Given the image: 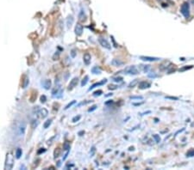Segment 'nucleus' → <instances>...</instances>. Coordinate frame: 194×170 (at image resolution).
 Returning <instances> with one entry per match:
<instances>
[{"mask_svg": "<svg viewBox=\"0 0 194 170\" xmlns=\"http://www.w3.org/2000/svg\"><path fill=\"white\" fill-rule=\"evenodd\" d=\"M83 133H85V132H80V133H79V135H80V136H82L81 134H83Z\"/></svg>", "mask_w": 194, "mask_h": 170, "instance_id": "nucleus-43", "label": "nucleus"}, {"mask_svg": "<svg viewBox=\"0 0 194 170\" xmlns=\"http://www.w3.org/2000/svg\"><path fill=\"white\" fill-rule=\"evenodd\" d=\"M153 137H154V139L155 140L157 143H159L160 142H161V137L159 135H157V134H155V135H153Z\"/></svg>", "mask_w": 194, "mask_h": 170, "instance_id": "nucleus-26", "label": "nucleus"}, {"mask_svg": "<svg viewBox=\"0 0 194 170\" xmlns=\"http://www.w3.org/2000/svg\"><path fill=\"white\" fill-rule=\"evenodd\" d=\"M109 90H117V86H114V85H110Z\"/></svg>", "mask_w": 194, "mask_h": 170, "instance_id": "nucleus-38", "label": "nucleus"}, {"mask_svg": "<svg viewBox=\"0 0 194 170\" xmlns=\"http://www.w3.org/2000/svg\"><path fill=\"white\" fill-rule=\"evenodd\" d=\"M73 21H74V19H73V16H69L66 18V26H67V28H71L72 25L73 23Z\"/></svg>", "mask_w": 194, "mask_h": 170, "instance_id": "nucleus-14", "label": "nucleus"}, {"mask_svg": "<svg viewBox=\"0 0 194 170\" xmlns=\"http://www.w3.org/2000/svg\"><path fill=\"white\" fill-rule=\"evenodd\" d=\"M110 103H112V101H107V102H105V104H106V105H108V104H110Z\"/></svg>", "mask_w": 194, "mask_h": 170, "instance_id": "nucleus-42", "label": "nucleus"}, {"mask_svg": "<svg viewBox=\"0 0 194 170\" xmlns=\"http://www.w3.org/2000/svg\"><path fill=\"white\" fill-rule=\"evenodd\" d=\"M22 154H23V151H22V149H20V148H17V151H16V157L19 159L21 156H22Z\"/></svg>", "mask_w": 194, "mask_h": 170, "instance_id": "nucleus-20", "label": "nucleus"}, {"mask_svg": "<svg viewBox=\"0 0 194 170\" xmlns=\"http://www.w3.org/2000/svg\"><path fill=\"white\" fill-rule=\"evenodd\" d=\"M193 66H189L188 67L186 66V67H183V68H181L180 70V71H187V70H190V69H192Z\"/></svg>", "mask_w": 194, "mask_h": 170, "instance_id": "nucleus-31", "label": "nucleus"}, {"mask_svg": "<svg viewBox=\"0 0 194 170\" xmlns=\"http://www.w3.org/2000/svg\"><path fill=\"white\" fill-rule=\"evenodd\" d=\"M96 108H97V106H96V105H95V106H92V107H91V108L88 109V112H89V113H90V112H92V111L96 110Z\"/></svg>", "mask_w": 194, "mask_h": 170, "instance_id": "nucleus-37", "label": "nucleus"}, {"mask_svg": "<svg viewBox=\"0 0 194 170\" xmlns=\"http://www.w3.org/2000/svg\"><path fill=\"white\" fill-rule=\"evenodd\" d=\"M149 66H142V69H143V71H144V72H147L148 70H149V68H150Z\"/></svg>", "mask_w": 194, "mask_h": 170, "instance_id": "nucleus-33", "label": "nucleus"}, {"mask_svg": "<svg viewBox=\"0 0 194 170\" xmlns=\"http://www.w3.org/2000/svg\"><path fill=\"white\" fill-rule=\"evenodd\" d=\"M111 65H112V66H123V61H120L119 59H113V60L111 61Z\"/></svg>", "mask_w": 194, "mask_h": 170, "instance_id": "nucleus-16", "label": "nucleus"}, {"mask_svg": "<svg viewBox=\"0 0 194 170\" xmlns=\"http://www.w3.org/2000/svg\"><path fill=\"white\" fill-rule=\"evenodd\" d=\"M75 104H76V101H74V100H73V101H72L70 103H68L67 105H66V108H65V110H67L68 108H70L71 107H73V105H75Z\"/></svg>", "mask_w": 194, "mask_h": 170, "instance_id": "nucleus-24", "label": "nucleus"}, {"mask_svg": "<svg viewBox=\"0 0 194 170\" xmlns=\"http://www.w3.org/2000/svg\"><path fill=\"white\" fill-rule=\"evenodd\" d=\"M45 151H46L45 149H43V150H41V151H38V154H40V153H42V152H45Z\"/></svg>", "mask_w": 194, "mask_h": 170, "instance_id": "nucleus-41", "label": "nucleus"}, {"mask_svg": "<svg viewBox=\"0 0 194 170\" xmlns=\"http://www.w3.org/2000/svg\"><path fill=\"white\" fill-rule=\"evenodd\" d=\"M124 72L126 73V74H129V75H138L139 74V70H138V68L136 66H127L125 69H124Z\"/></svg>", "mask_w": 194, "mask_h": 170, "instance_id": "nucleus-4", "label": "nucleus"}, {"mask_svg": "<svg viewBox=\"0 0 194 170\" xmlns=\"http://www.w3.org/2000/svg\"><path fill=\"white\" fill-rule=\"evenodd\" d=\"M186 156H189V157L194 156V149H191V150H189V151H187Z\"/></svg>", "mask_w": 194, "mask_h": 170, "instance_id": "nucleus-25", "label": "nucleus"}, {"mask_svg": "<svg viewBox=\"0 0 194 170\" xmlns=\"http://www.w3.org/2000/svg\"><path fill=\"white\" fill-rule=\"evenodd\" d=\"M168 65H170V62L169 61H164L162 64H161V66H160V70L161 71H164V70H166V68L168 67Z\"/></svg>", "mask_w": 194, "mask_h": 170, "instance_id": "nucleus-15", "label": "nucleus"}, {"mask_svg": "<svg viewBox=\"0 0 194 170\" xmlns=\"http://www.w3.org/2000/svg\"><path fill=\"white\" fill-rule=\"evenodd\" d=\"M129 99H131V100H142L143 99V97H142V96H130V97H129Z\"/></svg>", "mask_w": 194, "mask_h": 170, "instance_id": "nucleus-32", "label": "nucleus"}, {"mask_svg": "<svg viewBox=\"0 0 194 170\" xmlns=\"http://www.w3.org/2000/svg\"><path fill=\"white\" fill-rule=\"evenodd\" d=\"M180 12L185 16V18H188L190 16V6L187 2H185L180 7Z\"/></svg>", "mask_w": 194, "mask_h": 170, "instance_id": "nucleus-3", "label": "nucleus"}, {"mask_svg": "<svg viewBox=\"0 0 194 170\" xmlns=\"http://www.w3.org/2000/svg\"><path fill=\"white\" fill-rule=\"evenodd\" d=\"M107 83V80H106V79H103V80L101 81V82H99V83H94V84L91 85L90 88H89V90H88V91H91V90H93V89H94V88H96L97 86H100V85H104V83Z\"/></svg>", "mask_w": 194, "mask_h": 170, "instance_id": "nucleus-13", "label": "nucleus"}, {"mask_svg": "<svg viewBox=\"0 0 194 170\" xmlns=\"http://www.w3.org/2000/svg\"><path fill=\"white\" fill-rule=\"evenodd\" d=\"M38 125H39V121H38V119H34V120L31 121V126H32V128L37 127Z\"/></svg>", "mask_w": 194, "mask_h": 170, "instance_id": "nucleus-23", "label": "nucleus"}, {"mask_svg": "<svg viewBox=\"0 0 194 170\" xmlns=\"http://www.w3.org/2000/svg\"><path fill=\"white\" fill-rule=\"evenodd\" d=\"M138 84V79H135V80H133V82H131L129 84V88H134L136 85Z\"/></svg>", "mask_w": 194, "mask_h": 170, "instance_id": "nucleus-22", "label": "nucleus"}, {"mask_svg": "<svg viewBox=\"0 0 194 170\" xmlns=\"http://www.w3.org/2000/svg\"><path fill=\"white\" fill-rule=\"evenodd\" d=\"M71 55H72V57H73V58H74V57L76 56V53H75V51H74V50H73V51H72Z\"/></svg>", "mask_w": 194, "mask_h": 170, "instance_id": "nucleus-39", "label": "nucleus"}, {"mask_svg": "<svg viewBox=\"0 0 194 170\" xmlns=\"http://www.w3.org/2000/svg\"><path fill=\"white\" fill-rule=\"evenodd\" d=\"M103 94V91L102 90H97V91H95L94 93H93V95L94 96H99L101 94Z\"/></svg>", "mask_w": 194, "mask_h": 170, "instance_id": "nucleus-29", "label": "nucleus"}, {"mask_svg": "<svg viewBox=\"0 0 194 170\" xmlns=\"http://www.w3.org/2000/svg\"><path fill=\"white\" fill-rule=\"evenodd\" d=\"M148 76L149 77H156L157 75H155V74H148Z\"/></svg>", "mask_w": 194, "mask_h": 170, "instance_id": "nucleus-40", "label": "nucleus"}, {"mask_svg": "<svg viewBox=\"0 0 194 170\" xmlns=\"http://www.w3.org/2000/svg\"><path fill=\"white\" fill-rule=\"evenodd\" d=\"M63 148H64L65 151H69V150H70V144H69V143L66 142V143H64V145H63Z\"/></svg>", "mask_w": 194, "mask_h": 170, "instance_id": "nucleus-27", "label": "nucleus"}, {"mask_svg": "<svg viewBox=\"0 0 194 170\" xmlns=\"http://www.w3.org/2000/svg\"><path fill=\"white\" fill-rule=\"evenodd\" d=\"M14 166V156L11 152H8L6 155V160H5V169H12Z\"/></svg>", "mask_w": 194, "mask_h": 170, "instance_id": "nucleus-2", "label": "nucleus"}, {"mask_svg": "<svg viewBox=\"0 0 194 170\" xmlns=\"http://www.w3.org/2000/svg\"><path fill=\"white\" fill-rule=\"evenodd\" d=\"M46 101H47V98H46V96H45V95L41 96V102H42V103H45V102H46Z\"/></svg>", "mask_w": 194, "mask_h": 170, "instance_id": "nucleus-36", "label": "nucleus"}, {"mask_svg": "<svg viewBox=\"0 0 194 170\" xmlns=\"http://www.w3.org/2000/svg\"><path fill=\"white\" fill-rule=\"evenodd\" d=\"M83 30H84V28H83V26H82L81 24L78 23L75 26L74 31H75V34L77 36H80L81 34H83Z\"/></svg>", "mask_w": 194, "mask_h": 170, "instance_id": "nucleus-10", "label": "nucleus"}, {"mask_svg": "<svg viewBox=\"0 0 194 170\" xmlns=\"http://www.w3.org/2000/svg\"><path fill=\"white\" fill-rule=\"evenodd\" d=\"M51 124H52V119H47V120H46L45 123H44L43 127H44V129H47V128H48L51 126Z\"/></svg>", "mask_w": 194, "mask_h": 170, "instance_id": "nucleus-19", "label": "nucleus"}, {"mask_svg": "<svg viewBox=\"0 0 194 170\" xmlns=\"http://www.w3.org/2000/svg\"><path fill=\"white\" fill-rule=\"evenodd\" d=\"M28 83H29V81H28V78H25V80H24V84H23V87H24V89L28 86Z\"/></svg>", "mask_w": 194, "mask_h": 170, "instance_id": "nucleus-34", "label": "nucleus"}, {"mask_svg": "<svg viewBox=\"0 0 194 170\" xmlns=\"http://www.w3.org/2000/svg\"><path fill=\"white\" fill-rule=\"evenodd\" d=\"M192 5H194V0H192Z\"/></svg>", "mask_w": 194, "mask_h": 170, "instance_id": "nucleus-44", "label": "nucleus"}, {"mask_svg": "<svg viewBox=\"0 0 194 170\" xmlns=\"http://www.w3.org/2000/svg\"><path fill=\"white\" fill-rule=\"evenodd\" d=\"M42 84H43V88L45 90H48L49 89H51V87H52V82H51L50 79H45V80H43L42 82Z\"/></svg>", "mask_w": 194, "mask_h": 170, "instance_id": "nucleus-9", "label": "nucleus"}, {"mask_svg": "<svg viewBox=\"0 0 194 170\" xmlns=\"http://www.w3.org/2000/svg\"><path fill=\"white\" fill-rule=\"evenodd\" d=\"M80 118H81L80 115H78V116H75V117H73V119H72V121H73V123H75V122H77V121H79V120L80 119Z\"/></svg>", "mask_w": 194, "mask_h": 170, "instance_id": "nucleus-30", "label": "nucleus"}, {"mask_svg": "<svg viewBox=\"0 0 194 170\" xmlns=\"http://www.w3.org/2000/svg\"><path fill=\"white\" fill-rule=\"evenodd\" d=\"M79 20H80V22H85V20H86V16H85V12H84L83 10H81L80 13L79 15Z\"/></svg>", "mask_w": 194, "mask_h": 170, "instance_id": "nucleus-17", "label": "nucleus"}, {"mask_svg": "<svg viewBox=\"0 0 194 170\" xmlns=\"http://www.w3.org/2000/svg\"><path fill=\"white\" fill-rule=\"evenodd\" d=\"M36 114L40 119H45L48 115V111L46 108H40L36 111Z\"/></svg>", "mask_w": 194, "mask_h": 170, "instance_id": "nucleus-5", "label": "nucleus"}, {"mask_svg": "<svg viewBox=\"0 0 194 170\" xmlns=\"http://www.w3.org/2000/svg\"><path fill=\"white\" fill-rule=\"evenodd\" d=\"M91 72H92L93 74H96V75L101 74V69H100L99 67H98V66H95V67H93V68L91 69Z\"/></svg>", "mask_w": 194, "mask_h": 170, "instance_id": "nucleus-18", "label": "nucleus"}, {"mask_svg": "<svg viewBox=\"0 0 194 170\" xmlns=\"http://www.w3.org/2000/svg\"><path fill=\"white\" fill-rule=\"evenodd\" d=\"M78 83H79V78L78 77H74V78H73L70 82V83L68 85V90H73V88H75L77 84H78Z\"/></svg>", "mask_w": 194, "mask_h": 170, "instance_id": "nucleus-12", "label": "nucleus"}, {"mask_svg": "<svg viewBox=\"0 0 194 170\" xmlns=\"http://www.w3.org/2000/svg\"><path fill=\"white\" fill-rule=\"evenodd\" d=\"M95 151H96V149H95V147H92V148L91 149V151H90V156H94Z\"/></svg>", "mask_w": 194, "mask_h": 170, "instance_id": "nucleus-35", "label": "nucleus"}, {"mask_svg": "<svg viewBox=\"0 0 194 170\" xmlns=\"http://www.w3.org/2000/svg\"><path fill=\"white\" fill-rule=\"evenodd\" d=\"M26 128H27V126H26L25 122L21 121V122L17 123V126H16V128H15L17 136L19 137H24V135H25V132H26Z\"/></svg>", "mask_w": 194, "mask_h": 170, "instance_id": "nucleus-1", "label": "nucleus"}, {"mask_svg": "<svg viewBox=\"0 0 194 170\" xmlns=\"http://www.w3.org/2000/svg\"><path fill=\"white\" fill-rule=\"evenodd\" d=\"M83 60H84V63L86 66H89L91 64V56L90 53H88V52L85 53L84 57H83Z\"/></svg>", "mask_w": 194, "mask_h": 170, "instance_id": "nucleus-11", "label": "nucleus"}, {"mask_svg": "<svg viewBox=\"0 0 194 170\" xmlns=\"http://www.w3.org/2000/svg\"><path fill=\"white\" fill-rule=\"evenodd\" d=\"M99 41L100 45L103 47H104V48H106V49H110V48H111L110 44L109 41H108L106 39L100 37L99 39Z\"/></svg>", "mask_w": 194, "mask_h": 170, "instance_id": "nucleus-6", "label": "nucleus"}, {"mask_svg": "<svg viewBox=\"0 0 194 170\" xmlns=\"http://www.w3.org/2000/svg\"><path fill=\"white\" fill-rule=\"evenodd\" d=\"M113 81H114V82H116V83H121V82L123 81V77H121V76H118V77H114Z\"/></svg>", "mask_w": 194, "mask_h": 170, "instance_id": "nucleus-28", "label": "nucleus"}, {"mask_svg": "<svg viewBox=\"0 0 194 170\" xmlns=\"http://www.w3.org/2000/svg\"><path fill=\"white\" fill-rule=\"evenodd\" d=\"M140 59H142L143 61H148V62H155L160 60L159 58H155V57H148V56H141Z\"/></svg>", "mask_w": 194, "mask_h": 170, "instance_id": "nucleus-7", "label": "nucleus"}, {"mask_svg": "<svg viewBox=\"0 0 194 170\" xmlns=\"http://www.w3.org/2000/svg\"><path fill=\"white\" fill-rule=\"evenodd\" d=\"M150 83H148V82H146V81H142L141 83H139V84H138V88L140 89V90H146V89H148V88H150Z\"/></svg>", "mask_w": 194, "mask_h": 170, "instance_id": "nucleus-8", "label": "nucleus"}, {"mask_svg": "<svg viewBox=\"0 0 194 170\" xmlns=\"http://www.w3.org/2000/svg\"><path fill=\"white\" fill-rule=\"evenodd\" d=\"M88 80H89V76H85V77L83 78V80L81 82V86L83 87V86H85L86 85V83H88Z\"/></svg>", "mask_w": 194, "mask_h": 170, "instance_id": "nucleus-21", "label": "nucleus"}]
</instances>
